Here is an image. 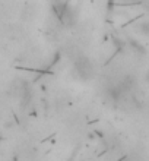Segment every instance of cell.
Masks as SVG:
<instances>
[{
    "label": "cell",
    "mask_w": 149,
    "mask_h": 161,
    "mask_svg": "<svg viewBox=\"0 0 149 161\" xmlns=\"http://www.w3.org/2000/svg\"><path fill=\"white\" fill-rule=\"evenodd\" d=\"M142 2H143V4H145V8L149 10V0H142Z\"/></svg>",
    "instance_id": "cell-4"
},
{
    "label": "cell",
    "mask_w": 149,
    "mask_h": 161,
    "mask_svg": "<svg viewBox=\"0 0 149 161\" xmlns=\"http://www.w3.org/2000/svg\"><path fill=\"white\" fill-rule=\"evenodd\" d=\"M127 161H143V160L141 157H132V158H129Z\"/></svg>",
    "instance_id": "cell-3"
},
{
    "label": "cell",
    "mask_w": 149,
    "mask_h": 161,
    "mask_svg": "<svg viewBox=\"0 0 149 161\" xmlns=\"http://www.w3.org/2000/svg\"><path fill=\"white\" fill-rule=\"evenodd\" d=\"M148 79H149V73H148Z\"/></svg>",
    "instance_id": "cell-5"
},
{
    "label": "cell",
    "mask_w": 149,
    "mask_h": 161,
    "mask_svg": "<svg viewBox=\"0 0 149 161\" xmlns=\"http://www.w3.org/2000/svg\"><path fill=\"white\" fill-rule=\"evenodd\" d=\"M94 64L86 56H77L75 63H73V73L77 79L88 80L94 76Z\"/></svg>",
    "instance_id": "cell-1"
},
{
    "label": "cell",
    "mask_w": 149,
    "mask_h": 161,
    "mask_svg": "<svg viewBox=\"0 0 149 161\" xmlns=\"http://www.w3.org/2000/svg\"><path fill=\"white\" fill-rule=\"evenodd\" d=\"M136 30L141 32L142 35H146L149 37V19H145V21H141L136 25Z\"/></svg>",
    "instance_id": "cell-2"
}]
</instances>
